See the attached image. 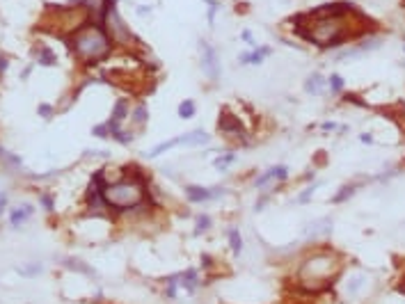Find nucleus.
Masks as SVG:
<instances>
[{
	"label": "nucleus",
	"instance_id": "obj_25",
	"mask_svg": "<svg viewBox=\"0 0 405 304\" xmlns=\"http://www.w3.org/2000/svg\"><path fill=\"white\" fill-rule=\"evenodd\" d=\"M231 163H236V154H231V151H227V154L218 156V158L213 160V165H216V169H220V171H224V169H227Z\"/></svg>",
	"mask_w": 405,
	"mask_h": 304
},
{
	"label": "nucleus",
	"instance_id": "obj_12",
	"mask_svg": "<svg viewBox=\"0 0 405 304\" xmlns=\"http://www.w3.org/2000/svg\"><path fill=\"white\" fill-rule=\"evenodd\" d=\"M286 179H289V167H284V165H277V167H270L268 171H263V174L257 176L254 188H257V190H263V188H268L270 183H277V181H286Z\"/></svg>",
	"mask_w": 405,
	"mask_h": 304
},
{
	"label": "nucleus",
	"instance_id": "obj_28",
	"mask_svg": "<svg viewBox=\"0 0 405 304\" xmlns=\"http://www.w3.org/2000/svg\"><path fill=\"white\" fill-rule=\"evenodd\" d=\"M355 194V185H344V188L339 190V192L332 197V204H344L348 197H353Z\"/></svg>",
	"mask_w": 405,
	"mask_h": 304
},
{
	"label": "nucleus",
	"instance_id": "obj_22",
	"mask_svg": "<svg viewBox=\"0 0 405 304\" xmlns=\"http://www.w3.org/2000/svg\"><path fill=\"white\" fill-rule=\"evenodd\" d=\"M131 119H133L135 126H144L149 121V110L144 103H140V105H135V110L131 112Z\"/></svg>",
	"mask_w": 405,
	"mask_h": 304
},
{
	"label": "nucleus",
	"instance_id": "obj_9",
	"mask_svg": "<svg viewBox=\"0 0 405 304\" xmlns=\"http://www.w3.org/2000/svg\"><path fill=\"white\" fill-rule=\"evenodd\" d=\"M224 188H202V185H185V197L190 204H204L222 197Z\"/></svg>",
	"mask_w": 405,
	"mask_h": 304
},
{
	"label": "nucleus",
	"instance_id": "obj_3",
	"mask_svg": "<svg viewBox=\"0 0 405 304\" xmlns=\"http://www.w3.org/2000/svg\"><path fill=\"white\" fill-rule=\"evenodd\" d=\"M69 51L76 55V60L85 67H94L99 62L108 60L112 53V39L108 37L103 26L87 21L76 32H71L65 39Z\"/></svg>",
	"mask_w": 405,
	"mask_h": 304
},
{
	"label": "nucleus",
	"instance_id": "obj_5",
	"mask_svg": "<svg viewBox=\"0 0 405 304\" xmlns=\"http://www.w3.org/2000/svg\"><path fill=\"white\" fill-rule=\"evenodd\" d=\"M211 142V135L206 131H193V133H185V135H179V137H172L167 142H160L156 144L154 149L149 151V158H156V156L165 154V151L174 149V146H204Z\"/></svg>",
	"mask_w": 405,
	"mask_h": 304
},
{
	"label": "nucleus",
	"instance_id": "obj_23",
	"mask_svg": "<svg viewBox=\"0 0 405 304\" xmlns=\"http://www.w3.org/2000/svg\"><path fill=\"white\" fill-rule=\"evenodd\" d=\"M65 266L74 272H82V274H87V277H96V272L92 270L90 266H85L82 261H76V258H65Z\"/></svg>",
	"mask_w": 405,
	"mask_h": 304
},
{
	"label": "nucleus",
	"instance_id": "obj_36",
	"mask_svg": "<svg viewBox=\"0 0 405 304\" xmlns=\"http://www.w3.org/2000/svg\"><path fill=\"white\" fill-rule=\"evenodd\" d=\"M202 266L204 268H213V258L208 254H202Z\"/></svg>",
	"mask_w": 405,
	"mask_h": 304
},
{
	"label": "nucleus",
	"instance_id": "obj_35",
	"mask_svg": "<svg viewBox=\"0 0 405 304\" xmlns=\"http://www.w3.org/2000/svg\"><path fill=\"white\" fill-rule=\"evenodd\" d=\"M7 67H9V60L5 55H0V76H3L5 71H7Z\"/></svg>",
	"mask_w": 405,
	"mask_h": 304
},
{
	"label": "nucleus",
	"instance_id": "obj_10",
	"mask_svg": "<svg viewBox=\"0 0 405 304\" xmlns=\"http://www.w3.org/2000/svg\"><path fill=\"white\" fill-rule=\"evenodd\" d=\"M218 128H220L222 135H229V137H236V140H245L247 133L243 128L241 119L229 112H220V119H218Z\"/></svg>",
	"mask_w": 405,
	"mask_h": 304
},
{
	"label": "nucleus",
	"instance_id": "obj_7",
	"mask_svg": "<svg viewBox=\"0 0 405 304\" xmlns=\"http://www.w3.org/2000/svg\"><path fill=\"white\" fill-rule=\"evenodd\" d=\"M199 55H202V71L208 80H220V57L218 51L208 41H199Z\"/></svg>",
	"mask_w": 405,
	"mask_h": 304
},
{
	"label": "nucleus",
	"instance_id": "obj_29",
	"mask_svg": "<svg viewBox=\"0 0 405 304\" xmlns=\"http://www.w3.org/2000/svg\"><path fill=\"white\" fill-rule=\"evenodd\" d=\"M328 85H330L332 94H341V92H344V78H341L339 73H332L328 78Z\"/></svg>",
	"mask_w": 405,
	"mask_h": 304
},
{
	"label": "nucleus",
	"instance_id": "obj_20",
	"mask_svg": "<svg viewBox=\"0 0 405 304\" xmlns=\"http://www.w3.org/2000/svg\"><path fill=\"white\" fill-rule=\"evenodd\" d=\"M330 231H332V222L325 218V220H321V222L311 224V227L307 229V238H318L321 233H323V236H328Z\"/></svg>",
	"mask_w": 405,
	"mask_h": 304
},
{
	"label": "nucleus",
	"instance_id": "obj_31",
	"mask_svg": "<svg viewBox=\"0 0 405 304\" xmlns=\"http://www.w3.org/2000/svg\"><path fill=\"white\" fill-rule=\"evenodd\" d=\"M92 135H96V137H110V131H108V124H101V126H94V128H92Z\"/></svg>",
	"mask_w": 405,
	"mask_h": 304
},
{
	"label": "nucleus",
	"instance_id": "obj_1",
	"mask_svg": "<svg viewBox=\"0 0 405 304\" xmlns=\"http://www.w3.org/2000/svg\"><path fill=\"white\" fill-rule=\"evenodd\" d=\"M293 23L297 37L305 39L307 44L325 48V51L362 37L369 32L371 26V21L357 7L344 14H332V16H311L309 12H305L293 16Z\"/></svg>",
	"mask_w": 405,
	"mask_h": 304
},
{
	"label": "nucleus",
	"instance_id": "obj_16",
	"mask_svg": "<svg viewBox=\"0 0 405 304\" xmlns=\"http://www.w3.org/2000/svg\"><path fill=\"white\" fill-rule=\"evenodd\" d=\"M323 90H325V78L321 76V73H311V76L305 80V92H307V94L318 96V94H323Z\"/></svg>",
	"mask_w": 405,
	"mask_h": 304
},
{
	"label": "nucleus",
	"instance_id": "obj_2",
	"mask_svg": "<svg viewBox=\"0 0 405 304\" xmlns=\"http://www.w3.org/2000/svg\"><path fill=\"white\" fill-rule=\"evenodd\" d=\"M341 258L332 249H316L309 256L302 258L295 272V286L307 295H316L332 288V284L341 274Z\"/></svg>",
	"mask_w": 405,
	"mask_h": 304
},
{
	"label": "nucleus",
	"instance_id": "obj_24",
	"mask_svg": "<svg viewBox=\"0 0 405 304\" xmlns=\"http://www.w3.org/2000/svg\"><path fill=\"white\" fill-rule=\"evenodd\" d=\"M177 112H179V117H181V119H193L195 112H197V105H195V101L185 99V101L179 103V110Z\"/></svg>",
	"mask_w": 405,
	"mask_h": 304
},
{
	"label": "nucleus",
	"instance_id": "obj_39",
	"mask_svg": "<svg viewBox=\"0 0 405 304\" xmlns=\"http://www.w3.org/2000/svg\"><path fill=\"white\" fill-rule=\"evenodd\" d=\"M149 12H151V7H144V5H142V7H138V14H140V16H147Z\"/></svg>",
	"mask_w": 405,
	"mask_h": 304
},
{
	"label": "nucleus",
	"instance_id": "obj_6",
	"mask_svg": "<svg viewBox=\"0 0 405 304\" xmlns=\"http://www.w3.org/2000/svg\"><path fill=\"white\" fill-rule=\"evenodd\" d=\"M103 28L108 32V37L112 39V44H131L133 41V32L129 30V26L124 23V18L119 16L117 12V5H112L105 14V21H103Z\"/></svg>",
	"mask_w": 405,
	"mask_h": 304
},
{
	"label": "nucleus",
	"instance_id": "obj_13",
	"mask_svg": "<svg viewBox=\"0 0 405 304\" xmlns=\"http://www.w3.org/2000/svg\"><path fill=\"white\" fill-rule=\"evenodd\" d=\"M270 55H272L270 46H254L252 51L241 53V55H238V62H241V64H261V62Z\"/></svg>",
	"mask_w": 405,
	"mask_h": 304
},
{
	"label": "nucleus",
	"instance_id": "obj_18",
	"mask_svg": "<svg viewBox=\"0 0 405 304\" xmlns=\"http://www.w3.org/2000/svg\"><path fill=\"white\" fill-rule=\"evenodd\" d=\"M35 57H37V62L41 67H55L57 64V55L48 46H39L35 51Z\"/></svg>",
	"mask_w": 405,
	"mask_h": 304
},
{
	"label": "nucleus",
	"instance_id": "obj_33",
	"mask_svg": "<svg viewBox=\"0 0 405 304\" xmlns=\"http://www.w3.org/2000/svg\"><path fill=\"white\" fill-rule=\"evenodd\" d=\"M37 112L44 117V119H51V117H53V107L48 105V103H41V105L37 107Z\"/></svg>",
	"mask_w": 405,
	"mask_h": 304
},
{
	"label": "nucleus",
	"instance_id": "obj_27",
	"mask_svg": "<svg viewBox=\"0 0 405 304\" xmlns=\"http://www.w3.org/2000/svg\"><path fill=\"white\" fill-rule=\"evenodd\" d=\"M41 270H44L41 263H30V266H21V268H16V272H18V274H23V277H37V274H41Z\"/></svg>",
	"mask_w": 405,
	"mask_h": 304
},
{
	"label": "nucleus",
	"instance_id": "obj_41",
	"mask_svg": "<svg viewBox=\"0 0 405 304\" xmlns=\"http://www.w3.org/2000/svg\"><path fill=\"white\" fill-rule=\"evenodd\" d=\"M398 293H403V295H405V277H403V281L398 284Z\"/></svg>",
	"mask_w": 405,
	"mask_h": 304
},
{
	"label": "nucleus",
	"instance_id": "obj_40",
	"mask_svg": "<svg viewBox=\"0 0 405 304\" xmlns=\"http://www.w3.org/2000/svg\"><path fill=\"white\" fill-rule=\"evenodd\" d=\"M359 140H362V142H364V144H371V142H373V137H371L369 133H364L362 137H359Z\"/></svg>",
	"mask_w": 405,
	"mask_h": 304
},
{
	"label": "nucleus",
	"instance_id": "obj_17",
	"mask_svg": "<svg viewBox=\"0 0 405 304\" xmlns=\"http://www.w3.org/2000/svg\"><path fill=\"white\" fill-rule=\"evenodd\" d=\"M126 117H131V103L129 99H119L112 105V121H117V124H121V121L126 119Z\"/></svg>",
	"mask_w": 405,
	"mask_h": 304
},
{
	"label": "nucleus",
	"instance_id": "obj_15",
	"mask_svg": "<svg viewBox=\"0 0 405 304\" xmlns=\"http://www.w3.org/2000/svg\"><path fill=\"white\" fill-rule=\"evenodd\" d=\"M32 206L30 204H23V206H18V208H14L12 210V215H9V222H12V227L14 229H18L21 224H26L28 220H30V215H32Z\"/></svg>",
	"mask_w": 405,
	"mask_h": 304
},
{
	"label": "nucleus",
	"instance_id": "obj_32",
	"mask_svg": "<svg viewBox=\"0 0 405 304\" xmlns=\"http://www.w3.org/2000/svg\"><path fill=\"white\" fill-rule=\"evenodd\" d=\"M314 190H316V185H311V188H307L305 192H300V194H297V199H295V202H297V204H305V202H309V199H311V194H314Z\"/></svg>",
	"mask_w": 405,
	"mask_h": 304
},
{
	"label": "nucleus",
	"instance_id": "obj_26",
	"mask_svg": "<svg viewBox=\"0 0 405 304\" xmlns=\"http://www.w3.org/2000/svg\"><path fill=\"white\" fill-rule=\"evenodd\" d=\"M208 229H211V218L208 215H197V220H195V236H202Z\"/></svg>",
	"mask_w": 405,
	"mask_h": 304
},
{
	"label": "nucleus",
	"instance_id": "obj_34",
	"mask_svg": "<svg viewBox=\"0 0 405 304\" xmlns=\"http://www.w3.org/2000/svg\"><path fill=\"white\" fill-rule=\"evenodd\" d=\"M241 37H243V41H247L252 48L257 46V44H254V37H252V32H250V30H243V32H241Z\"/></svg>",
	"mask_w": 405,
	"mask_h": 304
},
{
	"label": "nucleus",
	"instance_id": "obj_19",
	"mask_svg": "<svg viewBox=\"0 0 405 304\" xmlns=\"http://www.w3.org/2000/svg\"><path fill=\"white\" fill-rule=\"evenodd\" d=\"M227 238H229V247H231L233 256H241V252H243V236H241V231H238L236 227H229L227 229Z\"/></svg>",
	"mask_w": 405,
	"mask_h": 304
},
{
	"label": "nucleus",
	"instance_id": "obj_14",
	"mask_svg": "<svg viewBox=\"0 0 405 304\" xmlns=\"http://www.w3.org/2000/svg\"><path fill=\"white\" fill-rule=\"evenodd\" d=\"M199 284H202L199 281V272L195 270V268H185L183 272H179V288H183L190 295L199 288Z\"/></svg>",
	"mask_w": 405,
	"mask_h": 304
},
{
	"label": "nucleus",
	"instance_id": "obj_38",
	"mask_svg": "<svg viewBox=\"0 0 405 304\" xmlns=\"http://www.w3.org/2000/svg\"><path fill=\"white\" fill-rule=\"evenodd\" d=\"M321 128H323V131H336V124H334V121H325Z\"/></svg>",
	"mask_w": 405,
	"mask_h": 304
},
{
	"label": "nucleus",
	"instance_id": "obj_37",
	"mask_svg": "<svg viewBox=\"0 0 405 304\" xmlns=\"http://www.w3.org/2000/svg\"><path fill=\"white\" fill-rule=\"evenodd\" d=\"M5 206H7V194H3V192H0V215H3Z\"/></svg>",
	"mask_w": 405,
	"mask_h": 304
},
{
	"label": "nucleus",
	"instance_id": "obj_30",
	"mask_svg": "<svg viewBox=\"0 0 405 304\" xmlns=\"http://www.w3.org/2000/svg\"><path fill=\"white\" fill-rule=\"evenodd\" d=\"M39 204L44 206V208L48 210V213H51V210H55V202H53V197L48 192H41L39 194Z\"/></svg>",
	"mask_w": 405,
	"mask_h": 304
},
{
	"label": "nucleus",
	"instance_id": "obj_21",
	"mask_svg": "<svg viewBox=\"0 0 405 304\" xmlns=\"http://www.w3.org/2000/svg\"><path fill=\"white\" fill-rule=\"evenodd\" d=\"M177 293H179V272L169 274V277L165 279V297H167V300H177Z\"/></svg>",
	"mask_w": 405,
	"mask_h": 304
},
{
	"label": "nucleus",
	"instance_id": "obj_8",
	"mask_svg": "<svg viewBox=\"0 0 405 304\" xmlns=\"http://www.w3.org/2000/svg\"><path fill=\"white\" fill-rule=\"evenodd\" d=\"M80 5L85 7V12H87V16H90L92 23L103 26L105 14H108V9L112 7V5H117V0H80Z\"/></svg>",
	"mask_w": 405,
	"mask_h": 304
},
{
	"label": "nucleus",
	"instance_id": "obj_11",
	"mask_svg": "<svg viewBox=\"0 0 405 304\" xmlns=\"http://www.w3.org/2000/svg\"><path fill=\"white\" fill-rule=\"evenodd\" d=\"M375 48H380V37H369V39H362L359 44H355V46L341 51L339 55H336V60L341 62V60H350V57H359L369 51H375Z\"/></svg>",
	"mask_w": 405,
	"mask_h": 304
},
{
	"label": "nucleus",
	"instance_id": "obj_4",
	"mask_svg": "<svg viewBox=\"0 0 405 304\" xmlns=\"http://www.w3.org/2000/svg\"><path fill=\"white\" fill-rule=\"evenodd\" d=\"M103 202L115 213H129L133 208H140L147 202V181L138 169L129 176H119L117 181H108L101 190Z\"/></svg>",
	"mask_w": 405,
	"mask_h": 304
}]
</instances>
